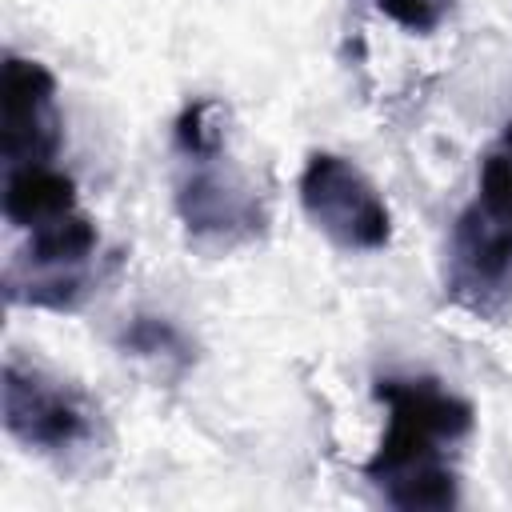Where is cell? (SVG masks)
Returning a JSON list of instances; mask_svg holds the SVG:
<instances>
[{"label":"cell","instance_id":"1","mask_svg":"<svg viewBox=\"0 0 512 512\" xmlns=\"http://www.w3.org/2000/svg\"><path fill=\"white\" fill-rule=\"evenodd\" d=\"M376 400L388 408V432L364 476L404 512H440L456 504V472L444 448L472 432V404L440 380H376Z\"/></svg>","mask_w":512,"mask_h":512},{"label":"cell","instance_id":"2","mask_svg":"<svg viewBox=\"0 0 512 512\" xmlns=\"http://www.w3.org/2000/svg\"><path fill=\"white\" fill-rule=\"evenodd\" d=\"M444 288L476 316L512 296V124L480 160L476 200L452 228Z\"/></svg>","mask_w":512,"mask_h":512},{"label":"cell","instance_id":"3","mask_svg":"<svg viewBox=\"0 0 512 512\" xmlns=\"http://www.w3.org/2000/svg\"><path fill=\"white\" fill-rule=\"evenodd\" d=\"M96 224L80 212H68L52 224L32 228L28 248L12 256L4 268V292L12 304H36L68 312L76 308L100 280L96 272Z\"/></svg>","mask_w":512,"mask_h":512},{"label":"cell","instance_id":"4","mask_svg":"<svg viewBox=\"0 0 512 512\" xmlns=\"http://www.w3.org/2000/svg\"><path fill=\"white\" fill-rule=\"evenodd\" d=\"M0 392H4V428L20 444L48 456H64L92 444L96 408L68 380H56L44 368L8 360Z\"/></svg>","mask_w":512,"mask_h":512},{"label":"cell","instance_id":"5","mask_svg":"<svg viewBox=\"0 0 512 512\" xmlns=\"http://www.w3.org/2000/svg\"><path fill=\"white\" fill-rule=\"evenodd\" d=\"M300 204L308 220L340 248L376 252L392 236L388 204L380 200L376 184L344 156L312 152L300 172Z\"/></svg>","mask_w":512,"mask_h":512},{"label":"cell","instance_id":"6","mask_svg":"<svg viewBox=\"0 0 512 512\" xmlns=\"http://www.w3.org/2000/svg\"><path fill=\"white\" fill-rule=\"evenodd\" d=\"M184 172L176 180V212L184 228L196 240H216V244H240L252 240L264 224L256 192L240 180V172L212 152H180Z\"/></svg>","mask_w":512,"mask_h":512},{"label":"cell","instance_id":"7","mask_svg":"<svg viewBox=\"0 0 512 512\" xmlns=\"http://www.w3.org/2000/svg\"><path fill=\"white\" fill-rule=\"evenodd\" d=\"M60 148L56 76L40 60L4 56L0 80V152L12 164H52Z\"/></svg>","mask_w":512,"mask_h":512},{"label":"cell","instance_id":"8","mask_svg":"<svg viewBox=\"0 0 512 512\" xmlns=\"http://www.w3.org/2000/svg\"><path fill=\"white\" fill-rule=\"evenodd\" d=\"M76 212V184L52 164H12L4 180V216L16 228H40Z\"/></svg>","mask_w":512,"mask_h":512},{"label":"cell","instance_id":"9","mask_svg":"<svg viewBox=\"0 0 512 512\" xmlns=\"http://www.w3.org/2000/svg\"><path fill=\"white\" fill-rule=\"evenodd\" d=\"M120 348L140 360L168 364L172 372H184L192 364V348H188L184 332L164 316H132L120 332Z\"/></svg>","mask_w":512,"mask_h":512},{"label":"cell","instance_id":"10","mask_svg":"<svg viewBox=\"0 0 512 512\" xmlns=\"http://www.w3.org/2000/svg\"><path fill=\"white\" fill-rule=\"evenodd\" d=\"M376 4H380V12H388L408 32H432L452 0H376Z\"/></svg>","mask_w":512,"mask_h":512}]
</instances>
